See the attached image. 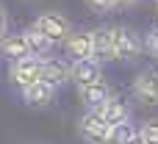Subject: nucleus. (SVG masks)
<instances>
[{
  "instance_id": "nucleus-1",
  "label": "nucleus",
  "mask_w": 158,
  "mask_h": 144,
  "mask_svg": "<svg viewBox=\"0 0 158 144\" xmlns=\"http://www.w3.org/2000/svg\"><path fill=\"white\" fill-rule=\"evenodd\" d=\"M42 64H44V58H36V56L11 61L8 64V80L19 89H28V86L42 80Z\"/></svg>"
},
{
  "instance_id": "nucleus-2",
  "label": "nucleus",
  "mask_w": 158,
  "mask_h": 144,
  "mask_svg": "<svg viewBox=\"0 0 158 144\" xmlns=\"http://www.w3.org/2000/svg\"><path fill=\"white\" fill-rule=\"evenodd\" d=\"M114 47H117V61H136L144 50V42L142 36L128 28V25H114Z\"/></svg>"
},
{
  "instance_id": "nucleus-3",
  "label": "nucleus",
  "mask_w": 158,
  "mask_h": 144,
  "mask_svg": "<svg viewBox=\"0 0 158 144\" xmlns=\"http://www.w3.org/2000/svg\"><path fill=\"white\" fill-rule=\"evenodd\" d=\"M33 25H36L42 33H47L53 42H67L69 33H72V22H69L64 14H58V11H42V14L33 19Z\"/></svg>"
},
{
  "instance_id": "nucleus-4",
  "label": "nucleus",
  "mask_w": 158,
  "mask_h": 144,
  "mask_svg": "<svg viewBox=\"0 0 158 144\" xmlns=\"http://www.w3.org/2000/svg\"><path fill=\"white\" fill-rule=\"evenodd\" d=\"M103 78V67L97 58H83V61H72L69 64V80L83 89V86H92Z\"/></svg>"
},
{
  "instance_id": "nucleus-5",
  "label": "nucleus",
  "mask_w": 158,
  "mask_h": 144,
  "mask_svg": "<svg viewBox=\"0 0 158 144\" xmlns=\"http://www.w3.org/2000/svg\"><path fill=\"white\" fill-rule=\"evenodd\" d=\"M133 97L142 105H158V69H144L133 80Z\"/></svg>"
},
{
  "instance_id": "nucleus-6",
  "label": "nucleus",
  "mask_w": 158,
  "mask_h": 144,
  "mask_svg": "<svg viewBox=\"0 0 158 144\" xmlns=\"http://www.w3.org/2000/svg\"><path fill=\"white\" fill-rule=\"evenodd\" d=\"M78 133H81L89 144H108L111 125H108V122H103V119L92 111V114H86V117L78 122Z\"/></svg>"
},
{
  "instance_id": "nucleus-7",
  "label": "nucleus",
  "mask_w": 158,
  "mask_h": 144,
  "mask_svg": "<svg viewBox=\"0 0 158 144\" xmlns=\"http://www.w3.org/2000/svg\"><path fill=\"white\" fill-rule=\"evenodd\" d=\"M64 44H67V53L75 61L94 58V36H92V31H72Z\"/></svg>"
},
{
  "instance_id": "nucleus-8",
  "label": "nucleus",
  "mask_w": 158,
  "mask_h": 144,
  "mask_svg": "<svg viewBox=\"0 0 158 144\" xmlns=\"http://www.w3.org/2000/svg\"><path fill=\"white\" fill-rule=\"evenodd\" d=\"M94 114H97L103 122H108L111 128L131 122V108H128V103H122L119 97H111V100H108V103H103Z\"/></svg>"
},
{
  "instance_id": "nucleus-9",
  "label": "nucleus",
  "mask_w": 158,
  "mask_h": 144,
  "mask_svg": "<svg viewBox=\"0 0 158 144\" xmlns=\"http://www.w3.org/2000/svg\"><path fill=\"white\" fill-rule=\"evenodd\" d=\"M56 100V86H50L47 80H39L28 89H22V103L31 108H44Z\"/></svg>"
},
{
  "instance_id": "nucleus-10",
  "label": "nucleus",
  "mask_w": 158,
  "mask_h": 144,
  "mask_svg": "<svg viewBox=\"0 0 158 144\" xmlns=\"http://www.w3.org/2000/svg\"><path fill=\"white\" fill-rule=\"evenodd\" d=\"M94 36V58L103 64V61H117V47H114V31L111 28H94L92 31Z\"/></svg>"
},
{
  "instance_id": "nucleus-11",
  "label": "nucleus",
  "mask_w": 158,
  "mask_h": 144,
  "mask_svg": "<svg viewBox=\"0 0 158 144\" xmlns=\"http://www.w3.org/2000/svg\"><path fill=\"white\" fill-rule=\"evenodd\" d=\"M78 97H81V103H86L92 111H97L103 103H108V100L114 97V92H111V86H108L106 80H97V83H92V86L78 89Z\"/></svg>"
},
{
  "instance_id": "nucleus-12",
  "label": "nucleus",
  "mask_w": 158,
  "mask_h": 144,
  "mask_svg": "<svg viewBox=\"0 0 158 144\" xmlns=\"http://www.w3.org/2000/svg\"><path fill=\"white\" fill-rule=\"evenodd\" d=\"M0 56H6L8 61L28 58V56H31V44H28L25 31H22V33H8V36L0 42Z\"/></svg>"
},
{
  "instance_id": "nucleus-13",
  "label": "nucleus",
  "mask_w": 158,
  "mask_h": 144,
  "mask_svg": "<svg viewBox=\"0 0 158 144\" xmlns=\"http://www.w3.org/2000/svg\"><path fill=\"white\" fill-rule=\"evenodd\" d=\"M42 80H47L50 86H64L69 80V64L61 61V58H44L42 64Z\"/></svg>"
},
{
  "instance_id": "nucleus-14",
  "label": "nucleus",
  "mask_w": 158,
  "mask_h": 144,
  "mask_svg": "<svg viewBox=\"0 0 158 144\" xmlns=\"http://www.w3.org/2000/svg\"><path fill=\"white\" fill-rule=\"evenodd\" d=\"M25 36H28V44H31V56H36V58H47L50 56L56 42L47 33H42L36 25H31V28H25Z\"/></svg>"
},
{
  "instance_id": "nucleus-15",
  "label": "nucleus",
  "mask_w": 158,
  "mask_h": 144,
  "mask_svg": "<svg viewBox=\"0 0 158 144\" xmlns=\"http://www.w3.org/2000/svg\"><path fill=\"white\" fill-rule=\"evenodd\" d=\"M139 130L133 128V122H125V125H117L111 128V136H108V144H125L128 139H133Z\"/></svg>"
},
{
  "instance_id": "nucleus-16",
  "label": "nucleus",
  "mask_w": 158,
  "mask_h": 144,
  "mask_svg": "<svg viewBox=\"0 0 158 144\" xmlns=\"http://www.w3.org/2000/svg\"><path fill=\"white\" fill-rule=\"evenodd\" d=\"M139 133H142L144 144H158V119H147V122H142Z\"/></svg>"
},
{
  "instance_id": "nucleus-17",
  "label": "nucleus",
  "mask_w": 158,
  "mask_h": 144,
  "mask_svg": "<svg viewBox=\"0 0 158 144\" xmlns=\"http://www.w3.org/2000/svg\"><path fill=\"white\" fill-rule=\"evenodd\" d=\"M144 47H147V50H150V53L158 58V25L150 31V33H147V39H144Z\"/></svg>"
},
{
  "instance_id": "nucleus-18",
  "label": "nucleus",
  "mask_w": 158,
  "mask_h": 144,
  "mask_svg": "<svg viewBox=\"0 0 158 144\" xmlns=\"http://www.w3.org/2000/svg\"><path fill=\"white\" fill-rule=\"evenodd\" d=\"M8 36V11H6V6L0 3V42Z\"/></svg>"
},
{
  "instance_id": "nucleus-19",
  "label": "nucleus",
  "mask_w": 158,
  "mask_h": 144,
  "mask_svg": "<svg viewBox=\"0 0 158 144\" xmlns=\"http://www.w3.org/2000/svg\"><path fill=\"white\" fill-rule=\"evenodd\" d=\"M89 6H92L94 11H111V8H117L114 0H89Z\"/></svg>"
},
{
  "instance_id": "nucleus-20",
  "label": "nucleus",
  "mask_w": 158,
  "mask_h": 144,
  "mask_svg": "<svg viewBox=\"0 0 158 144\" xmlns=\"http://www.w3.org/2000/svg\"><path fill=\"white\" fill-rule=\"evenodd\" d=\"M117 3V8H128V6H136L139 0H114Z\"/></svg>"
},
{
  "instance_id": "nucleus-21",
  "label": "nucleus",
  "mask_w": 158,
  "mask_h": 144,
  "mask_svg": "<svg viewBox=\"0 0 158 144\" xmlns=\"http://www.w3.org/2000/svg\"><path fill=\"white\" fill-rule=\"evenodd\" d=\"M125 144H144V139H142V133H136L133 139H128V142H125Z\"/></svg>"
},
{
  "instance_id": "nucleus-22",
  "label": "nucleus",
  "mask_w": 158,
  "mask_h": 144,
  "mask_svg": "<svg viewBox=\"0 0 158 144\" xmlns=\"http://www.w3.org/2000/svg\"><path fill=\"white\" fill-rule=\"evenodd\" d=\"M156 8H158V0H156Z\"/></svg>"
}]
</instances>
